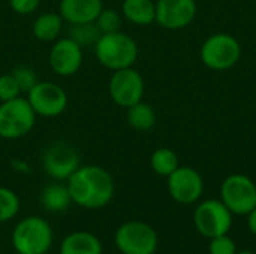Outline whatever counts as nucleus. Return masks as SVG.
I'll list each match as a JSON object with an SVG mask.
<instances>
[{
	"instance_id": "f257e3e1",
	"label": "nucleus",
	"mask_w": 256,
	"mask_h": 254,
	"mask_svg": "<svg viewBox=\"0 0 256 254\" xmlns=\"http://www.w3.org/2000/svg\"><path fill=\"white\" fill-rule=\"evenodd\" d=\"M72 204L86 210L106 207L116 195V183L108 169L98 165H81L68 180Z\"/></svg>"
},
{
	"instance_id": "f03ea898",
	"label": "nucleus",
	"mask_w": 256,
	"mask_h": 254,
	"mask_svg": "<svg viewBox=\"0 0 256 254\" xmlns=\"http://www.w3.org/2000/svg\"><path fill=\"white\" fill-rule=\"evenodd\" d=\"M93 49L99 64L111 72L132 67L140 55L136 40L123 30L100 34Z\"/></svg>"
},
{
	"instance_id": "7ed1b4c3",
	"label": "nucleus",
	"mask_w": 256,
	"mask_h": 254,
	"mask_svg": "<svg viewBox=\"0 0 256 254\" xmlns=\"http://www.w3.org/2000/svg\"><path fill=\"white\" fill-rule=\"evenodd\" d=\"M10 243L18 254H46L54 243L52 228L44 217H24L15 225Z\"/></svg>"
},
{
	"instance_id": "20e7f679",
	"label": "nucleus",
	"mask_w": 256,
	"mask_h": 254,
	"mask_svg": "<svg viewBox=\"0 0 256 254\" xmlns=\"http://www.w3.org/2000/svg\"><path fill=\"white\" fill-rule=\"evenodd\" d=\"M200 58L210 70H230L242 58V43L231 33H213L202 42L200 48Z\"/></svg>"
},
{
	"instance_id": "39448f33",
	"label": "nucleus",
	"mask_w": 256,
	"mask_h": 254,
	"mask_svg": "<svg viewBox=\"0 0 256 254\" xmlns=\"http://www.w3.org/2000/svg\"><path fill=\"white\" fill-rule=\"evenodd\" d=\"M36 118L38 115L22 96L0 102V139L15 141L27 136L36 126Z\"/></svg>"
},
{
	"instance_id": "423d86ee",
	"label": "nucleus",
	"mask_w": 256,
	"mask_h": 254,
	"mask_svg": "<svg viewBox=\"0 0 256 254\" xmlns=\"http://www.w3.org/2000/svg\"><path fill=\"white\" fill-rule=\"evenodd\" d=\"M114 246L122 254H154L159 246V237L148 223L130 220L117 228Z\"/></svg>"
},
{
	"instance_id": "0eeeda50",
	"label": "nucleus",
	"mask_w": 256,
	"mask_h": 254,
	"mask_svg": "<svg viewBox=\"0 0 256 254\" xmlns=\"http://www.w3.org/2000/svg\"><path fill=\"white\" fill-rule=\"evenodd\" d=\"M234 214L220 199H207L196 205L194 211V226L207 240L226 235L232 228Z\"/></svg>"
},
{
	"instance_id": "6e6552de",
	"label": "nucleus",
	"mask_w": 256,
	"mask_h": 254,
	"mask_svg": "<svg viewBox=\"0 0 256 254\" xmlns=\"http://www.w3.org/2000/svg\"><path fill=\"white\" fill-rule=\"evenodd\" d=\"M220 201L234 216H248L256 207L255 181L244 174H231L220 184Z\"/></svg>"
},
{
	"instance_id": "1a4fd4ad",
	"label": "nucleus",
	"mask_w": 256,
	"mask_h": 254,
	"mask_svg": "<svg viewBox=\"0 0 256 254\" xmlns=\"http://www.w3.org/2000/svg\"><path fill=\"white\" fill-rule=\"evenodd\" d=\"M40 165L44 172L54 181H66L81 166V159L72 144L66 141H54L45 147Z\"/></svg>"
},
{
	"instance_id": "9d476101",
	"label": "nucleus",
	"mask_w": 256,
	"mask_h": 254,
	"mask_svg": "<svg viewBox=\"0 0 256 254\" xmlns=\"http://www.w3.org/2000/svg\"><path fill=\"white\" fill-rule=\"evenodd\" d=\"M146 93V81L140 70L134 66L111 73L108 81V94L120 108H130L142 100Z\"/></svg>"
},
{
	"instance_id": "9b49d317",
	"label": "nucleus",
	"mask_w": 256,
	"mask_h": 254,
	"mask_svg": "<svg viewBox=\"0 0 256 254\" xmlns=\"http://www.w3.org/2000/svg\"><path fill=\"white\" fill-rule=\"evenodd\" d=\"M26 99L34 114L44 118L60 117L69 103L68 93L52 81H40L26 94Z\"/></svg>"
},
{
	"instance_id": "f8f14e48",
	"label": "nucleus",
	"mask_w": 256,
	"mask_h": 254,
	"mask_svg": "<svg viewBox=\"0 0 256 254\" xmlns=\"http://www.w3.org/2000/svg\"><path fill=\"white\" fill-rule=\"evenodd\" d=\"M166 187L174 202L180 205H194L204 193V180L195 168L180 165L166 177Z\"/></svg>"
},
{
	"instance_id": "ddd939ff",
	"label": "nucleus",
	"mask_w": 256,
	"mask_h": 254,
	"mask_svg": "<svg viewBox=\"0 0 256 254\" xmlns=\"http://www.w3.org/2000/svg\"><path fill=\"white\" fill-rule=\"evenodd\" d=\"M84 63V48L68 36H60L48 51L50 69L62 78L75 75Z\"/></svg>"
},
{
	"instance_id": "4468645a",
	"label": "nucleus",
	"mask_w": 256,
	"mask_h": 254,
	"mask_svg": "<svg viewBox=\"0 0 256 254\" xmlns=\"http://www.w3.org/2000/svg\"><path fill=\"white\" fill-rule=\"evenodd\" d=\"M196 13V0H156L154 22L165 30H183L195 21Z\"/></svg>"
},
{
	"instance_id": "2eb2a0df",
	"label": "nucleus",
	"mask_w": 256,
	"mask_h": 254,
	"mask_svg": "<svg viewBox=\"0 0 256 254\" xmlns=\"http://www.w3.org/2000/svg\"><path fill=\"white\" fill-rule=\"evenodd\" d=\"M102 9L104 0H60L57 12L66 24H81L94 22Z\"/></svg>"
},
{
	"instance_id": "dca6fc26",
	"label": "nucleus",
	"mask_w": 256,
	"mask_h": 254,
	"mask_svg": "<svg viewBox=\"0 0 256 254\" xmlns=\"http://www.w3.org/2000/svg\"><path fill=\"white\" fill-rule=\"evenodd\" d=\"M60 254H102L100 240L87 231H76L66 235L60 244Z\"/></svg>"
},
{
	"instance_id": "f3484780",
	"label": "nucleus",
	"mask_w": 256,
	"mask_h": 254,
	"mask_svg": "<svg viewBox=\"0 0 256 254\" xmlns=\"http://www.w3.org/2000/svg\"><path fill=\"white\" fill-rule=\"evenodd\" d=\"M64 24L66 22L63 21L58 12H44L34 18L32 24V34L39 42L52 43L62 36Z\"/></svg>"
},
{
	"instance_id": "a211bd4d",
	"label": "nucleus",
	"mask_w": 256,
	"mask_h": 254,
	"mask_svg": "<svg viewBox=\"0 0 256 254\" xmlns=\"http://www.w3.org/2000/svg\"><path fill=\"white\" fill-rule=\"evenodd\" d=\"M120 12L124 21L146 27L156 19V0H123Z\"/></svg>"
},
{
	"instance_id": "6ab92c4d",
	"label": "nucleus",
	"mask_w": 256,
	"mask_h": 254,
	"mask_svg": "<svg viewBox=\"0 0 256 254\" xmlns=\"http://www.w3.org/2000/svg\"><path fill=\"white\" fill-rule=\"evenodd\" d=\"M39 201L42 208L52 214L64 213L72 205V198L68 190V186L62 181L46 184L40 192Z\"/></svg>"
},
{
	"instance_id": "aec40b11",
	"label": "nucleus",
	"mask_w": 256,
	"mask_h": 254,
	"mask_svg": "<svg viewBox=\"0 0 256 254\" xmlns=\"http://www.w3.org/2000/svg\"><path fill=\"white\" fill-rule=\"evenodd\" d=\"M126 121L136 132H148L156 126L158 115L150 103L141 100L126 109Z\"/></svg>"
},
{
	"instance_id": "412c9836",
	"label": "nucleus",
	"mask_w": 256,
	"mask_h": 254,
	"mask_svg": "<svg viewBox=\"0 0 256 254\" xmlns=\"http://www.w3.org/2000/svg\"><path fill=\"white\" fill-rule=\"evenodd\" d=\"M150 166L156 175L166 178L180 166V160L172 148L159 147L150 156Z\"/></svg>"
},
{
	"instance_id": "4be33fe9",
	"label": "nucleus",
	"mask_w": 256,
	"mask_h": 254,
	"mask_svg": "<svg viewBox=\"0 0 256 254\" xmlns=\"http://www.w3.org/2000/svg\"><path fill=\"white\" fill-rule=\"evenodd\" d=\"M100 30L96 22H81V24H69L66 36L76 42L81 48L94 46L98 39L100 37Z\"/></svg>"
},
{
	"instance_id": "5701e85b",
	"label": "nucleus",
	"mask_w": 256,
	"mask_h": 254,
	"mask_svg": "<svg viewBox=\"0 0 256 254\" xmlns=\"http://www.w3.org/2000/svg\"><path fill=\"white\" fill-rule=\"evenodd\" d=\"M21 208L18 195L4 186H0V223H6L16 217Z\"/></svg>"
},
{
	"instance_id": "b1692460",
	"label": "nucleus",
	"mask_w": 256,
	"mask_h": 254,
	"mask_svg": "<svg viewBox=\"0 0 256 254\" xmlns=\"http://www.w3.org/2000/svg\"><path fill=\"white\" fill-rule=\"evenodd\" d=\"M123 15L118 9L114 7H105L100 10V13L96 18V25L100 30V33H114V31H120L123 27Z\"/></svg>"
},
{
	"instance_id": "393cba45",
	"label": "nucleus",
	"mask_w": 256,
	"mask_h": 254,
	"mask_svg": "<svg viewBox=\"0 0 256 254\" xmlns=\"http://www.w3.org/2000/svg\"><path fill=\"white\" fill-rule=\"evenodd\" d=\"M21 90L22 94H27L38 82H39V76L34 67L28 66V64H18L12 69L10 72Z\"/></svg>"
},
{
	"instance_id": "a878e982",
	"label": "nucleus",
	"mask_w": 256,
	"mask_h": 254,
	"mask_svg": "<svg viewBox=\"0 0 256 254\" xmlns=\"http://www.w3.org/2000/svg\"><path fill=\"white\" fill-rule=\"evenodd\" d=\"M22 96L14 75L10 72L0 75V102H8Z\"/></svg>"
},
{
	"instance_id": "bb28decb",
	"label": "nucleus",
	"mask_w": 256,
	"mask_h": 254,
	"mask_svg": "<svg viewBox=\"0 0 256 254\" xmlns=\"http://www.w3.org/2000/svg\"><path fill=\"white\" fill-rule=\"evenodd\" d=\"M210 254H236L237 253V244L236 241L226 234L210 240Z\"/></svg>"
},
{
	"instance_id": "cd10ccee",
	"label": "nucleus",
	"mask_w": 256,
	"mask_h": 254,
	"mask_svg": "<svg viewBox=\"0 0 256 254\" xmlns=\"http://www.w3.org/2000/svg\"><path fill=\"white\" fill-rule=\"evenodd\" d=\"M40 1L42 0H8L9 7L18 15H32V13H34L39 9Z\"/></svg>"
},
{
	"instance_id": "c85d7f7f",
	"label": "nucleus",
	"mask_w": 256,
	"mask_h": 254,
	"mask_svg": "<svg viewBox=\"0 0 256 254\" xmlns=\"http://www.w3.org/2000/svg\"><path fill=\"white\" fill-rule=\"evenodd\" d=\"M10 166L14 171L20 172V174H30L32 172V166L28 165V162H26L24 159H20V157H14L10 160Z\"/></svg>"
},
{
	"instance_id": "c756f323",
	"label": "nucleus",
	"mask_w": 256,
	"mask_h": 254,
	"mask_svg": "<svg viewBox=\"0 0 256 254\" xmlns=\"http://www.w3.org/2000/svg\"><path fill=\"white\" fill-rule=\"evenodd\" d=\"M248 228L252 232V235L256 237V207L248 214Z\"/></svg>"
},
{
	"instance_id": "7c9ffc66",
	"label": "nucleus",
	"mask_w": 256,
	"mask_h": 254,
	"mask_svg": "<svg viewBox=\"0 0 256 254\" xmlns=\"http://www.w3.org/2000/svg\"><path fill=\"white\" fill-rule=\"evenodd\" d=\"M236 254H255L254 252H249V250H242V252H237Z\"/></svg>"
}]
</instances>
